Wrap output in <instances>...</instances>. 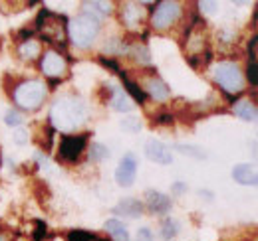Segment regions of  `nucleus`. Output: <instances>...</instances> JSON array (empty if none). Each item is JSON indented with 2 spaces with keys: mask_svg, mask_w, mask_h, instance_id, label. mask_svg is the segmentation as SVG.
<instances>
[{
  "mask_svg": "<svg viewBox=\"0 0 258 241\" xmlns=\"http://www.w3.org/2000/svg\"><path fill=\"white\" fill-rule=\"evenodd\" d=\"M103 229L113 237L115 241H129V231L127 227H125V223L123 221H119V219H107L105 223H103Z\"/></svg>",
  "mask_w": 258,
  "mask_h": 241,
  "instance_id": "obj_18",
  "label": "nucleus"
},
{
  "mask_svg": "<svg viewBox=\"0 0 258 241\" xmlns=\"http://www.w3.org/2000/svg\"><path fill=\"white\" fill-rule=\"evenodd\" d=\"M254 168L250 164H236L232 168V178L234 182L242 184V186H254Z\"/></svg>",
  "mask_w": 258,
  "mask_h": 241,
  "instance_id": "obj_17",
  "label": "nucleus"
},
{
  "mask_svg": "<svg viewBox=\"0 0 258 241\" xmlns=\"http://www.w3.org/2000/svg\"><path fill=\"white\" fill-rule=\"evenodd\" d=\"M199 6H201V8H203V10H207V12H215V10H217V6H219V4H217V2H201V4H199Z\"/></svg>",
  "mask_w": 258,
  "mask_h": 241,
  "instance_id": "obj_33",
  "label": "nucleus"
},
{
  "mask_svg": "<svg viewBox=\"0 0 258 241\" xmlns=\"http://www.w3.org/2000/svg\"><path fill=\"white\" fill-rule=\"evenodd\" d=\"M256 48H258V34H254V38L250 40V46H248L250 56H256Z\"/></svg>",
  "mask_w": 258,
  "mask_h": 241,
  "instance_id": "obj_34",
  "label": "nucleus"
},
{
  "mask_svg": "<svg viewBox=\"0 0 258 241\" xmlns=\"http://www.w3.org/2000/svg\"><path fill=\"white\" fill-rule=\"evenodd\" d=\"M68 239L70 241H96L97 237L94 235V233H88V231L76 229V231H72V233L68 235Z\"/></svg>",
  "mask_w": 258,
  "mask_h": 241,
  "instance_id": "obj_27",
  "label": "nucleus"
},
{
  "mask_svg": "<svg viewBox=\"0 0 258 241\" xmlns=\"http://www.w3.org/2000/svg\"><path fill=\"white\" fill-rule=\"evenodd\" d=\"M12 141H14L18 147H24V145L30 141V133H28V129H18V131L12 135Z\"/></svg>",
  "mask_w": 258,
  "mask_h": 241,
  "instance_id": "obj_28",
  "label": "nucleus"
},
{
  "mask_svg": "<svg viewBox=\"0 0 258 241\" xmlns=\"http://www.w3.org/2000/svg\"><path fill=\"white\" fill-rule=\"evenodd\" d=\"M211 73H213L215 83L228 95L242 93V89H244V73H242V69L236 61H217L213 65Z\"/></svg>",
  "mask_w": 258,
  "mask_h": 241,
  "instance_id": "obj_4",
  "label": "nucleus"
},
{
  "mask_svg": "<svg viewBox=\"0 0 258 241\" xmlns=\"http://www.w3.org/2000/svg\"><path fill=\"white\" fill-rule=\"evenodd\" d=\"M48 99V85L42 79H22L12 87V101L22 111H36Z\"/></svg>",
  "mask_w": 258,
  "mask_h": 241,
  "instance_id": "obj_2",
  "label": "nucleus"
},
{
  "mask_svg": "<svg viewBox=\"0 0 258 241\" xmlns=\"http://www.w3.org/2000/svg\"><path fill=\"white\" fill-rule=\"evenodd\" d=\"M145 156L151 162H157V164H163V166L173 162V152L169 151V147L165 143L157 141V139H149L145 143Z\"/></svg>",
  "mask_w": 258,
  "mask_h": 241,
  "instance_id": "obj_9",
  "label": "nucleus"
},
{
  "mask_svg": "<svg viewBox=\"0 0 258 241\" xmlns=\"http://www.w3.org/2000/svg\"><path fill=\"white\" fill-rule=\"evenodd\" d=\"M88 156H90V160H94V162H101V160L109 158V151H107V147H103V145H99V143H94V145L90 147V151H88Z\"/></svg>",
  "mask_w": 258,
  "mask_h": 241,
  "instance_id": "obj_24",
  "label": "nucleus"
},
{
  "mask_svg": "<svg viewBox=\"0 0 258 241\" xmlns=\"http://www.w3.org/2000/svg\"><path fill=\"white\" fill-rule=\"evenodd\" d=\"M157 123H161V125H165V123H173V117H171V115H159V117H157Z\"/></svg>",
  "mask_w": 258,
  "mask_h": 241,
  "instance_id": "obj_36",
  "label": "nucleus"
},
{
  "mask_svg": "<svg viewBox=\"0 0 258 241\" xmlns=\"http://www.w3.org/2000/svg\"><path fill=\"white\" fill-rule=\"evenodd\" d=\"M175 149L181 152V154L197 158V160H205L207 158V152L203 151L201 147H195V145H175Z\"/></svg>",
  "mask_w": 258,
  "mask_h": 241,
  "instance_id": "obj_23",
  "label": "nucleus"
},
{
  "mask_svg": "<svg viewBox=\"0 0 258 241\" xmlns=\"http://www.w3.org/2000/svg\"><path fill=\"white\" fill-rule=\"evenodd\" d=\"M199 196H201L203 200H207V202H211V200L215 198V194H213V192H209V190H199Z\"/></svg>",
  "mask_w": 258,
  "mask_h": 241,
  "instance_id": "obj_35",
  "label": "nucleus"
},
{
  "mask_svg": "<svg viewBox=\"0 0 258 241\" xmlns=\"http://www.w3.org/2000/svg\"><path fill=\"white\" fill-rule=\"evenodd\" d=\"M127 54L137 63H141V65H149L151 63V54H149V50H147L145 44H133V46H129Z\"/></svg>",
  "mask_w": 258,
  "mask_h": 241,
  "instance_id": "obj_20",
  "label": "nucleus"
},
{
  "mask_svg": "<svg viewBox=\"0 0 258 241\" xmlns=\"http://www.w3.org/2000/svg\"><path fill=\"white\" fill-rule=\"evenodd\" d=\"M141 89H143L145 95H149V97L155 99V101H167V99L171 97L169 85L163 81L159 75H149V77H145Z\"/></svg>",
  "mask_w": 258,
  "mask_h": 241,
  "instance_id": "obj_10",
  "label": "nucleus"
},
{
  "mask_svg": "<svg viewBox=\"0 0 258 241\" xmlns=\"http://www.w3.org/2000/svg\"><path fill=\"white\" fill-rule=\"evenodd\" d=\"M183 14V8L179 2H171V0H165V2H157L153 12H151V26L157 32L169 30L171 26L177 24V20L181 18Z\"/></svg>",
  "mask_w": 258,
  "mask_h": 241,
  "instance_id": "obj_5",
  "label": "nucleus"
},
{
  "mask_svg": "<svg viewBox=\"0 0 258 241\" xmlns=\"http://www.w3.org/2000/svg\"><path fill=\"white\" fill-rule=\"evenodd\" d=\"M113 213H117L121 217H129V219H137L145 213V204L141 200H135V198H125L119 204H115Z\"/></svg>",
  "mask_w": 258,
  "mask_h": 241,
  "instance_id": "obj_12",
  "label": "nucleus"
},
{
  "mask_svg": "<svg viewBox=\"0 0 258 241\" xmlns=\"http://www.w3.org/2000/svg\"><path fill=\"white\" fill-rule=\"evenodd\" d=\"M121 129H125L127 133H137V131H141V120L135 119V117L123 119L121 120Z\"/></svg>",
  "mask_w": 258,
  "mask_h": 241,
  "instance_id": "obj_29",
  "label": "nucleus"
},
{
  "mask_svg": "<svg viewBox=\"0 0 258 241\" xmlns=\"http://www.w3.org/2000/svg\"><path fill=\"white\" fill-rule=\"evenodd\" d=\"M109 105H111V109H113V111H117V113H129V111L133 109V101H131V97L125 93V89L115 87V85L111 87Z\"/></svg>",
  "mask_w": 258,
  "mask_h": 241,
  "instance_id": "obj_14",
  "label": "nucleus"
},
{
  "mask_svg": "<svg viewBox=\"0 0 258 241\" xmlns=\"http://www.w3.org/2000/svg\"><path fill=\"white\" fill-rule=\"evenodd\" d=\"M159 233H161V237L165 241L175 239V237L179 235V223H177L173 217H165V219L161 221V229H159Z\"/></svg>",
  "mask_w": 258,
  "mask_h": 241,
  "instance_id": "obj_22",
  "label": "nucleus"
},
{
  "mask_svg": "<svg viewBox=\"0 0 258 241\" xmlns=\"http://www.w3.org/2000/svg\"><path fill=\"white\" fill-rule=\"evenodd\" d=\"M40 54H42V44L36 38H26V40H22L18 44V56H20V60L34 61L40 58Z\"/></svg>",
  "mask_w": 258,
  "mask_h": 241,
  "instance_id": "obj_16",
  "label": "nucleus"
},
{
  "mask_svg": "<svg viewBox=\"0 0 258 241\" xmlns=\"http://www.w3.org/2000/svg\"><path fill=\"white\" fill-rule=\"evenodd\" d=\"M254 186H256V188H258V172H256V174H254Z\"/></svg>",
  "mask_w": 258,
  "mask_h": 241,
  "instance_id": "obj_39",
  "label": "nucleus"
},
{
  "mask_svg": "<svg viewBox=\"0 0 258 241\" xmlns=\"http://www.w3.org/2000/svg\"><path fill=\"white\" fill-rule=\"evenodd\" d=\"M119 75H121V79H123V85H125V93H129L137 103H145V99H147V95L143 93V89H141V85L137 83V81H133V79H129L127 75L123 73V71H119Z\"/></svg>",
  "mask_w": 258,
  "mask_h": 241,
  "instance_id": "obj_19",
  "label": "nucleus"
},
{
  "mask_svg": "<svg viewBox=\"0 0 258 241\" xmlns=\"http://www.w3.org/2000/svg\"><path fill=\"white\" fill-rule=\"evenodd\" d=\"M135 176H137V158H135V154L129 152L119 160V164L115 168V182L121 188H131L135 182Z\"/></svg>",
  "mask_w": 258,
  "mask_h": 241,
  "instance_id": "obj_8",
  "label": "nucleus"
},
{
  "mask_svg": "<svg viewBox=\"0 0 258 241\" xmlns=\"http://www.w3.org/2000/svg\"><path fill=\"white\" fill-rule=\"evenodd\" d=\"M187 192V184L185 182H175L173 184V194H185Z\"/></svg>",
  "mask_w": 258,
  "mask_h": 241,
  "instance_id": "obj_32",
  "label": "nucleus"
},
{
  "mask_svg": "<svg viewBox=\"0 0 258 241\" xmlns=\"http://www.w3.org/2000/svg\"><path fill=\"white\" fill-rule=\"evenodd\" d=\"M4 123H6L8 127H18V125L22 123V113L16 111V109H8V111L4 113Z\"/></svg>",
  "mask_w": 258,
  "mask_h": 241,
  "instance_id": "obj_26",
  "label": "nucleus"
},
{
  "mask_svg": "<svg viewBox=\"0 0 258 241\" xmlns=\"http://www.w3.org/2000/svg\"><path fill=\"white\" fill-rule=\"evenodd\" d=\"M46 237V223L44 221H36V231H34V239H44Z\"/></svg>",
  "mask_w": 258,
  "mask_h": 241,
  "instance_id": "obj_31",
  "label": "nucleus"
},
{
  "mask_svg": "<svg viewBox=\"0 0 258 241\" xmlns=\"http://www.w3.org/2000/svg\"><path fill=\"white\" fill-rule=\"evenodd\" d=\"M99 28H101V24H99L96 16H92L88 12H82V14L74 16L68 22V38L76 48L86 50L97 40Z\"/></svg>",
  "mask_w": 258,
  "mask_h": 241,
  "instance_id": "obj_3",
  "label": "nucleus"
},
{
  "mask_svg": "<svg viewBox=\"0 0 258 241\" xmlns=\"http://www.w3.org/2000/svg\"><path fill=\"white\" fill-rule=\"evenodd\" d=\"M252 156L258 160V143H254V145H252Z\"/></svg>",
  "mask_w": 258,
  "mask_h": 241,
  "instance_id": "obj_37",
  "label": "nucleus"
},
{
  "mask_svg": "<svg viewBox=\"0 0 258 241\" xmlns=\"http://www.w3.org/2000/svg\"><path fill=\"white\" fill-rule=\"evenodd\" d=\"M84 8H86L88 14L96 16L97 20H99L101 16H107L113 10V4L111 2H84Z\"/></svg>",
  "mask_w": 258,
  "mask_h": 241,
  "instance_id": "obj_21",
  "label": "nucleus"
},
{
  "mask_svg": "<svg viewBox=\"0 0 258 241\" xmlns=\"http://www.w3.org/2000/svg\"><path fill=\"white\" fill-rule=\"evenodd\" d=\"M145 208L151 213H167L173 208V202L167 194H163L159 190H145Z\"/></svg>",
  "mask_w": 258,
  "mask_h": 241,
  "instance_id": "obj_11",
  "label": "nucleus"
},
{
  "mask_svg": "<svg viewBox=\"0 0 258 241\" xmlns=\"http://www.w3.org/2000/svg\"><path fill=\"white\" fill-rule=\"evenodd\" d=\"M0 241H10V239H8V235H2L0 233Z\"/></svg>",
  "mask_w": 258,
  "mask_h": 241,
  "instance_id": "obj_38",
  "label": "nucleus"
},
{
  "mask_svg": "<svg viewBox=\"0 0 258 241\" xmlns=\"http://www.w3.org/2000/svg\"><path fill=\"white\" fill-rule=\"evenodd\" d=\"M143 14H145L143 6H141V4H135V2H127V4H123V8H121V20H123V24H125L127 28H135L137 24H141Z\"/></svg>",
  "mask_w": 258,
  "mask_h": 241,
  "instance_id": "obj_15",
  "label": "nucleus"
},
{
  "mask_svg": "<svg viewBox=\"0 0 258 241\" xmlns=\"http://www.w3.org/2000/svg\"><path fill=\"white\" fill-rule=\"evenodd\" d=\"M88 145V135H64L60 139V147H58V154L66 162H76L82 152L86 151Z\"/></svg>",
  "mask_w": 258,
  "mask_h": 241,
  "instance_id": "obj_7",
  "label": "nucleus"
},
{
  "mask_svg": "<svg viewBox=\"0 0 258 241\" xmlns=\"http://www.w3.org/2000/svg\"><path fill=\"white\" fill-rule=\"evenodd\" d=\"M246 79L252 87H258V61L250 60L246 65Z\"/></svg>",
  "mask_w": 258,
  "mask_h": 241,
  "instance_id": "obj_25",
  "label": "nucleus"
},
{
  "mask_svg": "<svg viewBox=\"0 0 258 241\" xmlns=\"http://www.w3.org/2000/svg\"><path fill=\"white\" fill-rule=\"evenodd\" d=\"M232 113L238 117V119L246 120V123H258V107L248 101V99H240L232 105Z\"/></svg>",
  "mask_w": 258,
  "mask_h": 241,
  "instance_id": "obj_13",
  "label": "nucleus"
},
{
  "mask_svg": "<svg viewBox=\"0 0 258 241\" xmlns=\"http://www.w3.org/2000/svg\"><path fill=\"white\" fill-rule=\"evenodd\" d=\"M40 69L46 77H50L54 81H60L68 71V61L58 50H48L40 58Z\"/></svg>",
  "mask_w": 258,
  "mask_h": 241,
  "instance_id": "obj_6",
  "label": "nucleus"
},
{
  "mask_svg": "<svg viewBox=\"0 0 258 241\" xmlns=\"http://www.w3.org/2000/svg\"><path fill=\"white\" fill-rule=\"evenodd\" d=\"M135 241H155V237H153V231H151L149 227H141V229H137Z\"/></svg>",
  "mask_w": 258,
  "mask_h": 241,
  "instance_id": "obj_30",
  "label": "nucleus"
},
{
  "mask_svg": "<svg viewBox=\"0 0 258 241\" xmlns=\"http://www.w3.org/2000/svg\"><path fill=\"white\" fill-rule=\"evenodd\" d=\"M86 119V105L76 95H60L50 107V123L60 133L76 131Z\"/></svg>",
  "mask_w": 258,
  "mask_h": 241,
  "instance_id": "obj_1",
  "label": "nucleus"
}]
</instances>
